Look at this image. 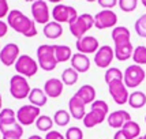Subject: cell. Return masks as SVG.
Wrapping results in <instances>:
<instances>
[{"label":"cell","mask_w":146,"mask_h":139,"mask_svg":"<svg viewBox=\"0 0 146 139\" xmlns=\"http://www.w3.org/2000/svg\"><path fill=\"white\" fill-rule=\"evenodd\" d=\"M123 76H124V72H121L119 68L109 67V68H107V71H105L104 79H105V82L108 85V83L113 82V81H123Z\"/></svg>","instance_id":"33"},{"label":"cell","mask_w":146,"mask_h":139,"mask_svg":"<svg viewBox=\"0 0 146 139\" xmlns=\"http://www.w3.org/2000/svg\"><path fill=\"white\" fill-rule=\"evenodd\" d=\"M98 4L104 8V10H112L115 6H117L119 0H97Z\"/></svg>","instance_id":"39"},{"label":"cell","mask_w":146,"mask_h":139,"mask_svg":"<svg viewBox=\"0 0 146 139\" xmlns=\"http://www.w3.org/2000/svg\"><path fill=\"white\" fill-rule=\"evenodd\" d=\"M96 89L92 86V85H83L81 87L78 89V91H76L75 97H78L81 101L85 104V105H92L93 102L96 101Z\"/></svg>","instance_id":"20"},{"label":"cell","mask_w":146,"mask_h":139,"mask_svg":"<svg viewBox=\"0 0 146 139\" xmlns=\"http://www.w3.org/2000/svg\"><path fill=\"white\" fill-rule=\"evenodd\" d=\"M7 23L13 29L14 32L19 33L27 38H32L37 36V27L36 22L27 15L19 11V10H11L8 17H7Z\"/></svg>","instance_id":"1"},{"label":"cell","mask_w":146,"mask_h":139,"mask_svg":"<svg viewBox=\"0 0 146 139\" xmlns=\"http://www.w3.org/2000/svg\"><path fill=\"white\" fill-rule=\"evenodd\" d=\"M109 112L108 104L104 100H96L92 105H90V111L86 113L83 117V126L86 128H93V127L101 124L107 120Z\"/></svg>","instance_id":"2"},{"label":"cell","mask_w":146,"mask_h":139,"mask_svg":"<svg viewBox=\"0 0 146 139\" xmlns=\"http://www.w3.org/2000/svg\"><path fill=\"white\" fill-rule=\"evenodd\" d=\"M53 48H55V56H56L57 63H66L71 60V57L74 55L68 45H53Z\"/></svg>","instance_id":"26"},{"label":"cell","mask_w":146,"mask_h":139,"mask_svg":"<svg viewBox=\"0 0 146 139\" xmlns=\"http://www.w3.org/2000/svg\"><path fill=\"white\" fill-rule=\"evenodd\" d=\"M52 18L55 22L59 23H68L78 18V13L74 7L66 6V4H56L52 10Z\"/></svg>","instance_id":"9"},{"label":"cell","mask_w":146,"mask_h":139,"mask_svg":"<svg viewBox=\"0 0 146 139\" xmlns=\"http://www.w3.org/2000/svg\"><path fill=\"white\" fill-rule=\"evenodd\" d=\"M27 98H29V101H30L32 105H36L38 108H42L48 102V95L45 94L44 89H40V87L32 89V91H30V94H29Z\"/></svg>","instance_id":"25"},{"label":"cell","mask_w":146,"mask_h":139,"mask_svg":"<svg viewBox=\"0 0 146 139\" xmlns=\"http://www.w3.org/2000/svg\"><path fill=\"white\" fill-rule=\"evenodd\" d=\"M146 72L138 64H133L128 66L126 71H124V76H123V82L127 86V89H135L138 87L141 83L145 81Z\"/></svg>","instance_id":"6"},{"label":"cell","mask_w":146,"mask_h":139,"mask_svg":"<svg viewBox=\"0 0 146 139\" xmlns=\"http://www.w3.org/2000/svg\"><path fill=\"white\" fill-rule=\"evenodd\" d=\"M64 136L66 139H83V131L79 127H70Z\"/></svg>","instance_id":"37"},{"label":"cell","mask_w":146,"mask_h":139,"mask_svg":"<svg viewBox=\"0 0 146 139\" xmlns=\"http://www.w3.org/2000/svg\"><path fill=\"white\" fill-rule=\"evenodd\" d=\"M145 123H146V116H145Z\"/></svg>","instance_id":"51"},{"label":"cell","mask_w":146,"mask_h":139,"mask_svg":"<svg viewBox=\"0 0 146 139\" xmlns=\"http://www.w3.org/2000/svg\"><path fill=\"white\" fill-rule=\"evenodd\" d=\"M70 62H71V67L79 74L88 72L90 70V59L88 57V55H83V53H79V52L74 53Z\"/></svg>","instance_id":"19"},{"label":"cell","mask_w":146,"mask_h":139,"mask_svg":"<svg viewBox=\"0 0 146 139\" xmlns=\"http://www.w3.org/2000/svg\"><path fill=\"white\" fill-rule=\"evenodd\" d=\"M134 27H135V32H137V34L139 37L146 38V14L141 15L139 18L137 19Z\"/></svg>","instance_id":"35"},{"label":"cell","mask_w":146,"mask_h":139,"mask_svg":"<svg viewBox=\"0 0 146 139\" xmlns=\"http://www.w3.org/2000/svg\"><path fill=\"white\" fill-rule=\"evenodd\" d=\"M113 139H127V136L123 134L121 130H117V131L115 132V135H113Z\"/></svg>","instance_id":"42"},{"label":"cell","mask_w":146,"mask_h":139,"mask_svg":"<svg viewBox=\"0 0 146 139\" xmlns=\"http://www.w3.org/2000/svg\"><path fill=\"white\" fill-rule=\"evenodd\" d=\"M42 33L46 38L49 40H57L59 37H62L63 34V26L59 22H55V21H51L49 23H46L42 29Z\"/></svg>","instance_id":"24"},{"label":"cell","mask_w":146,"mask_h":139,"mask_svg":"<svg viewBox=\"0 0 146 139\" xmlns=\"http://www.w3.org/2000/svg\"><path fill=\"white\" fill-rule=\"evenodd\" d=\"M143 139H146V134H145V135H143Z\"/></svg>","instance_id":"50"},{"label":"cell","mask_w":146,"mask_h":139,"mask_svg":"<svg viewBox=\"0 0 146 139\" xmlns=\"http://www.w3.org/2000/svg\"><path fill=\"white\" fill-rule=\"evenodd\" d=\"M116 23H117V15L112 10H101L94 15V27H97L98 30L116 27Z\"/></svg>","instance_id":"12"},{"label":"cell","mask_w":146,"mask_h":139,"mask_svg":"<svg viewBox=\"0 0 146 139\" xmlns=\"http://www.w3.org/2000/svg\"><path fill=\"white\" fill-rule=\"evenodd\" d=\"M45 139H66V136H64L62 132L52 130V131H49V132H46V135H45Z\"/></svg>","instance_id":"40"},{"label":"cell","mask_w":146,"mask_h":139,"mask_svg":"<svg viewBox=\"0 0 146 139\" xmlns=\"http://www.w3.org/2000/svg\"><path fill=\"white\" fill-rule=\"evenodd\" d=\"M141 1H142V4H143V6L146 7V0H141Z\"/></svg>","instance_id":"47"},{"label":"cell","mask_w":146,"mask_h":139,"mask_svg":"<svg viewBox=\"0 0 146 139\" xmlns=\"http://www.w3.org/2000/svg\"><path fill=\"white\" fill-rule=\"evenodd\" d=\"M64 83L62 82V79L57 78H51L44 83V91L48 95V98H57L60 97L63 93Z\"/></svg>","instance_id":"18"},{"label":"cell","mask_w":146,"mask_h":139,"mask_svg":"<svg viewBox=\"0 0 146 139\" xmlns=\"http://www.w3.org/2000/svg\"><path fill=\"white\" fill-rule=\"evenodd\" d=\"M133 60H134V63L138 64V66L146 64V46L145 45H139V46H137L134 49Z\"/></svg>","instance_id":"34"},{"label":"cell","mask_w":146,"mask_h":139,"mask_svg":"<svg viewBox=\"0 0 146 139\" xmlns=\"http://www.w3.org/2000/svg\"><path fill=\"white\" fill-rule=\"evenodd\" d=\"M17 112H14L11 108H4L0 112V128L11 126L17 123Z\"/></svg>","instance_id":"28"},{"label":"cell","mask_w":146,"mask_h":139,"mask_svg":"<svg viewBox=\"0 0 146 139\" xmlns=\"http://www.w3.org/2000/svg\"><path fill=\"white\" fill-rule=\"evenodd\" d=\"M76 51L79 53L88 55V53H96L100 49V42L98 40L93 36H85V37L76 40Z\"/></svg>","instance_id":"15"},{"label":"cell","mask_w":146,"mask_h":139,"mask_svg":"<svg viewBox=\"0 0 146 139\" xmlns=\"http://www.w3.org/2000/svg\"><path fill=\"white\" fill-rule=\"evenodd\" d=\"M128 105L134 109H139L146 105V94L143 91H134L128 97Z\"/></svg>","instance_id":"29"},{"label":"cell","mask_w":146,"mask_h":139,"mask_svg":"<svg viewBox=\"0 0 146 139\" xmlns=\"http://www.w3.org/2000/svg\"><path fill=\"white\" fill-rule=\"evenodd\" d=\"M32 89L25 76L22 75H13L10 79V94L15 100H23L27 98Z\"/></svg>","instance_id":"5"},{"label":"cell","mask_w":146,"mask_h":139,"mask_svg":"<svg viewBox=\"0 0 146 139\" xmlns=\"http://www.w3.org/2000/svg\"><path fill=\"white\" fill-rule=\"evenodd\" d=\"M19 56H21V49H19L18 45L14 44V42L4 45L1 48V51H0V62L7 67L15 66Z\"/></svg>","instance_id":"14"},{"label":"cell","mask_w":146,"mask_h":139,"mask_svg":"<svg viewBox=\"0 0 146 139\" xmlns=\"http://www.w3.org/2000/svg\"><path fill=\"white\" fill-rule=\"evenodd\" d=\"M68 26H70L71 34H72L76 40H79V38L85 37L86 33L94 26V17L90 15V14L78 15V18H76L75 21H72Z\"/></svg>","instance_id":"4"},{"label":"cell","mask_w":146,"mask_h":139,"mask_svg":"<svg viewBox=\"0 0 146 139\" xmlns=\"http://www.w3.org/2000/svg\"><path fill=\"white\" fill-rule=\"evenodd\" d=\"M0 138H1V132H0Z\"/></svg>","instance_id":"52"},{"label":"cell","mask_w":146,"mask_h":139,"mask_svg":"<svg viewBox=\"0 0 146 139\" xmlns=\"http://www.w3.org/2000/svg\"><path fill=\"white\" fill-rule=\"evenodd\" d=\"M71 120V115L68 111H64V109H59L55 112L53 115V123L59 127H66L68 126V123Z\"/></svg>","instance_id":"32"},{"label":"cell","mask_w":146,"mask_h":139,"mask_svg":"<svg viewBox=\"0 0 146 139\" xmlns=\"http://www.w3.org/2000/svg\"><path fill=\"white\" fill-rule=\"evenodd\" d=\"M108 91L112 100H113L117 105H124L128 104V89L124 85L123 81H113V82L108 83Z\"/></svg>","instance_id":"10"},{"label":"cell","mask_w":146,"mask_h":139,"mask_svg":"<svg viewBox=\"0 0 146 139\" xmlns=\"http://www.w3.org/2000/svg\"><path fill=\"white\" fill-rule=\"evenodd\" d=\"M121 131L127 136V139H137L138 136H141V126L134 120L127 121L121 127Z\"/></svg>","instance_id":"27"},{"label":"cell","mask_w":146,"mask_h":139,"mask_svg":"<svg viewBox=\"0 0 146 139\" xmlns=\"http://www.w3.org/2000/svg\"><path fill=\"white\" fill-rule=\"evenodd\" d=\"M46 1H49V3H55V4H59V3H62L63 0H46Z\"/></svg>","instance_id":"43"},{"label":"cell","mask_w":146,"mask_h":139,"mask_svg":"<svg viewBox=\"0 0 146 139\" xmlns=\"http://www.w3.org/2000/svg\"><path fill=\"white\" fill-rule=\"evenodd\" d=\"M86 1H89V3H94V1H97V0H86Z\"/></svg>","instance_id":"48"},{"label":"cell","mask_w":146,"mask_h":139,"mask_svg":"<svg viewBox=\"0 0 146 139\" xmlns=\"http://www.w3.org/2000/svg\"><path fill=\"white\" fill-rule=\"evenodd\" d=\"M1 105H3V100H1V94H0V112H1V109H3Z\"/></svg>","instance_id":"45"},{"label":"cell","mask_w":146,"mask_h":139,"mask_svg":"<svg viewBox=\"0 0 146 139\" xmlns=\"http://www.w3.org/2000/svg\"><path fill=\"white\" fill-rule=\"evenodd\" d=\"M78 74L79 72H76L72 67H70V68H66L62 72V78L60 79L64 83V86H72V85H75L78 82V78H79Z\"/></svg>","instance_id":"30"},{"label":"cell","mask_w":146,"mask_h":139,"mask_svg":"<svg viewBox=\"0 0 146 139\" xmlns=\"http://www.w3.org/2000/svg\"><path fill=\"white\" fill-rule=\"evenodd\" d=\"M0 132L3 139H21L23 135V126H21L17 121L15 124L0 128Z\"/></svg>","instance_id":"22"},{"label":"cell","mask_w":146,"mask_h":139,"mask_svg":"<svg viewBox=\"0 0 146 139\" xmlns=\"http://www.w3.org/2000/svg\"><path fill=\"white\" fill-rule=\"evenodd\" d=\"M68 112H70L72 119L83 120V117L86 116V105L78 97L72 95L70 98V101H68Z\"/></svg>","instance_id":"17"},{"label":"cell","mask_w":146,"mask_h":139,"mask_svg":"<svg viewBox=\"0 0 146 139\" xmlns=\"http://www.w3.org/2000/svg\"><path fill=\"white\" fill-rule=\"evenodd\" d=\"M52 14L49 13V7L46 4V1L44 0H37V1H34L32 3V17H33V21L36 22V23H40V25H46V23H49L51 21Z\"/></svg>","instance_id":"11"},{"label":"cell","mask_w":146,"mask_h":139,"mask_svg":"<svg viewBox=\"0 0 146 139\" xmlns=\"http://www.w3.org/2000/svg\"><path fill=\"white\" fill-rule=\"evenodd\" d=\"M137 139H143V136H138V138H137Z\"/></svg>","instance_id":"49"},{"label":"cell","mask_w":146,"mask_h":139,"mask_svg":"<svg viewBox=\"0 0 146 139\" xmlns=\"http://www.w3.org/2000/svg\"><path fill=\"white\" fill-rule=\"evenodd\" d=\"M111 37L113 40L115 45L126 44V42H130V41H131L130 30H128L126 26H116V27H113V29H112V33H111Z\"/></svg>","instance_id":"21"},{"label":"cell","mask_w":146,"mask_h":139,"mask_svg":"<svg viewBox=\"0 0 146 139\" xmlns=\"http://www.w3.org/2000/svg\"><path fill=\"white\" fill-rule=\"evenodd\" d=\"M36 127H37L38 131L49 132V131H52V127H53V119L49 117L48 115H41L36 121Z\"/></svg>","instance_id":"31"},{"label":"cell","mask_w":146,"mask_h":139,"mask_svg":"<svg viewBox=\"0 0 146 139\" xmlns=\"http://www.w3.org/2000/svg\"><path fill=\"white\" fill-rule=\"evenodd\" d=\"M41 108L36 107V105H32V104H27V105H23L18 109L17 112V120L21 126H32V124H36L37 119L41 116Z\"/></svg>","instance_id":"8"},{"label":"cell","mask_w":146,"mask_h":139,"mask_svg":"<svg viewBox=\"0 0 146 139\" xmlns=\"http://www.w3.org/2000/svg\"><path fill=\"white\" fill-rule=\"evenodd\" d=\"M27 139H42L40 135H32V136H29Z\"/></svg>","instance_id":"44"},{"label":"cell","mask_w":146,"mask_h":139,"mask_svg":"<svg viewBox=\"0 0 146 139\" xmlns=\"http://www.w3.org/2000/svg\"><path fill=\"white\" fill-rule=\"evenodd\" d=\"M25 1H27V3H34V1H37V0H25Z\"/></svg>","instance_id":"46"},{"label":"cell","mask_w":146,"mask_h":139,"mask_svg":"<svg viewBox=\"0 0 146 139\" xmlns=\"http://www.w3.org/2000/svg\"><path fill=\"white\" fill-rule=\"evenodd\" d=\"M8 32V23L0 19V38H3Z\"/></svg>","instance_id":"41"},{"label":"cell","mask_w":146,"mask_h":139,"mask_svg":"<svg viewBox=\"0 0 146 139\" xmlns=\"http://www.w3.org/2000/svg\"><path fill=\"white\" fill-rule=\"evenodd\" d=\"M113 49H115V57L119 62H126L130 57H133V53L135 48L133 46L131 41H130V42H126V44L115 45Z\"/></svg>","instance_id":"23"},{"label":"cell","mask_w":146,"mask_h":139,"mask_svg":"<svg viewBox=\"0 0 146 139\" xmlns=\"http://www.w3.org/2000/svg\"><path fill=\"white\" fill-rule=\"evenodd\" d=\"M117 6L123 13H133L138 7V0H119Z\"/></svg>","instance_id":"36"},{"label":"cell","mask_w":146,"mask_h":139,"mask_svg":"<svg viewBox=\"0 0 146 139\" xmlns=\"http://www.w3.org/2000/svg\"><path fill=\"white\" fill-rule=\"evenodd\" d=\"M130 120H131V115L128 113L127 111H124V109L115 111L112 113H109L108 117H107L108 126L111 128H115V130H121V127Z\"/></svg>","instance_id":"16"},{"label":"cell","mask_w":146,"mask_h":139,"mask_svg":"<svg viewBox=\"0 0 146 139\" xmlns=\"http://www.w3.org/2000/svg\"><path fill=\"white\" fill-rule=\"evenodd\" d=\"M0 51H1V46H0Z\"/></svg>","instance_id":"53"},{"label":"cell","mask_w":146,"mask_h":139,"mask_svg":"<svg viewBox=\"0 0 146 139\" xmlns=\"http://www.w3.org/2000/svg\"><path fill=\"white\" fill-rule=\"evenodd\" d=\"M115 59V49L109 45H102L94 53V63L98 68H109Z\"/></svg>","instance_id":"13"},{"label":"cell","mask_w":146,"mask_h":139,"mask_svg":"<svg viewBox=\"0 0 146 139\" xmlns=\"http://www.w3.org/2000/svg\"><path fill=\"white\" fill-rule=\"evenodd\" d=\"M37 63L40 68L44 71H53L56 68L57 63L56 56H55V48L53 45L42 44L37 48Z\"/></svg>","instance_id":"3"},{"label":"cell","mask_w":146,"mask_h":139,"mask_svg":"<svg viewBox=\"0 0 146 139\" xmlns=\"http://www.w3.org/2000/svg\"><path fill=\"white\" fill-rule=\"evenodd\" d=\"M10 7H8V1L7 0H0V19L8 17L10 14Z\"/></svg>","instance_id":"38"},{"label":"cell","mask_w":146,"mask_h":139,"mask_svg":"<svg viewBox=\"0 0 146 139\" xmlns=\"http://www.w3.org/2000/svg\"><path fill=\"white\" fill-rule=\"evenodd\" d=\"M38 68H40L38 63L29 55H21L15 63V71L18 72V75H22L25 78L34 76L37 74Z\"/></svg>","instance_id":"7"}]
</instances>
